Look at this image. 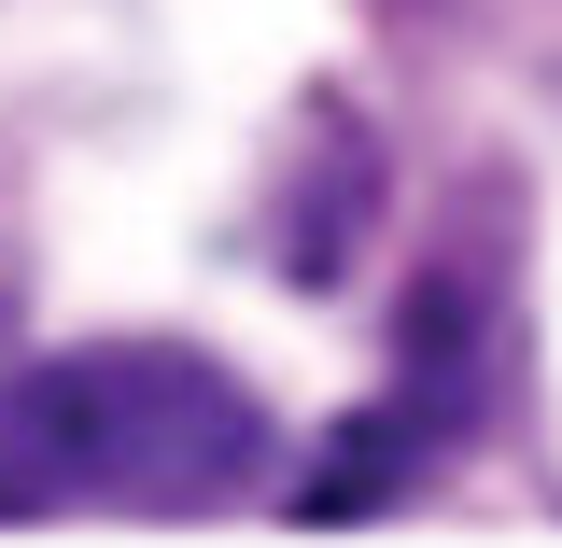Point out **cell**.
<instances>
[{
	"instance_id": "cell-1",
	"label": "cell",
	"mask_w": 562,
	"mask_h": 548,
	"mask_svg": "<svg viewBox=\"0 0 562 548\" xmlns=\"http://www.w3.org/2000/svg\"><path fill=\"white\" fill-rule=\"evenodd\" d=\"M254 465H268V409L183 338L57 351V366L0 380V521H57V506L198 521Z\"/></svg>"
}]
</instances>
